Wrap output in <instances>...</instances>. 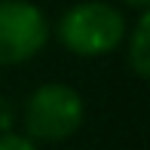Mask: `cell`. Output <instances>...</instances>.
<instances>
[{
  "instance_id": "obj_1",
  "label": "cell",
  "mask_w": 150,
  "mask_h": 150,
  "mask_svg": "<svg viewBox=\"0 0 150 150\" xmlns=\"http://www.w3.org/2000/svg\"><path fill=\"white\" fill-rule=\"evenodd\" d=\"M126 12L107 0H83L61 12L55 25V37L67 52L80 58L110 55L126 40Z\"/></svg>"
},
{
  "instance_id": "obj_2",
  "label": "cell",
  "mask_w": 150,
  "mask_h": 150,
  "mask_svg": "<svg viewBox=\"0 0 150 150\" xmlns=\"http://www.w3.org/2000/svg\"><path fill=\"white\" fill-rule=\"evenodd\" d=\"M83 120V95L67 83H43L25 101V135L34 144H58L74 138Z\"/></svg>"
},
{
  "instance_id": "obj_3",
  "label": "cell",
  "mask_w": 150,
  "mask_h": 150,
  "mask_svg": "<svg viewBox=\"0 0 150 150\" xmlns=\"http://www.w3.org/2000/svg\"><path fill=\"white\" fill-rule=\"evenodd\" d=\"M52 25L31 0H0V67L25 64L46 49Z\"/></svg>"
},
{
  "instance_id": "obj_4",
  "label": "cell",
  "mask_w": 150,
  "mask_h": 150,
  "mask_svg": "<svg viewBox=\"0 0 150 150\" xmlns=\"http://www.w3.org/2000/svg\"><path fill=\"white\" fill-rule=\"evenodd\" d=\"M126 61L138 80L150 77V12H138L132 31H126Z\"/></svg>"
},
{
  "instance_id": "obj_5",
  "label": "cell",
  "mask_w": 150,
  "mask_h": 150,
  "mask_svg": "<svg viewBox=\"0 0 150 150\" xmlns=\"http://www.w3.org/2000/svg\"><path fill=\"white\" fill-rule=\"evenodd\" d=\"M0 150H40L28 135H18V132H3L0 135Z\"/></svg>"
},
{
  "instance_id": "obj_6",
  "label": "cell",
  "mask_w": 150,
  "mask_h": 150,
  "mask_svg": "<svg viewBox=\"0 0 150 150\" xmlns=\"http://www.w3.org/2000/svg\"><path fill=\"white\" fill-rule=\"evenodd\" d=\"M120 3L132 12H150V0H120Z\"/></svg>"
}]
</instances>
